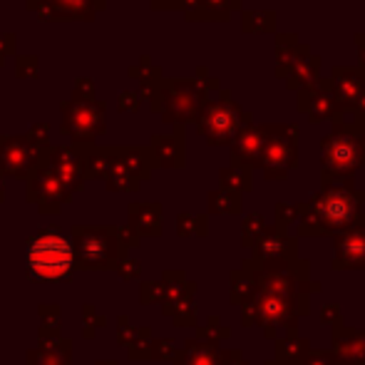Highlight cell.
I'll return each instance as SVG.
<instances>
[{"instance_id": "cell-1", "label": "cell", "mask_w": 365, "mask_h": 365, "mask_svg": "<svg viewBox=\"0 0 365 365\" xmlns=\"http://www.w3.org/2000/svg\"><path fill=\"white\" fill-rule=\"evenodd\" d=\"M365 192L356 187H321L301 202L298 236H336L365 224Z\"/></svg>"}, {"instance_id": "cell-2", "label": "cell", "mask_w": 365, "mask_h": 365, "mask_svg": "<svg viewBox=\"0 0 365 365\" xmlns=\"http://www.w3.org/2000/svg\"><path fill=\"white\" fill-rule=\"evenodd\" d=\"M331 125V135L321 140V182L323 187H353L363 157L351 110H336Z\"/></svg>"}, {"instance_id": "cell-3", "label": "cell", "mask_w": 365, "mask_h": 365, "mask_svg": "<svg viewBox=\"0 0 365 365\" xmlns=\"http://www.w3.org/2000/svg\"><path fill=\"white\" fill-rule=\"evenodd\" d=\"M197 132L209 142L212 147L231 145L234 137L239 135L244 127L254 125V115L241 110L239 102L231 97V92L219 90L217 97H207L199 107L197 117Z\"/></svg>"}, {"instance_id": "cell-4", "label": "cell", "mask_w": 365, "mask_h": 365, "mask_svg": "<svg viewBox=\"0 0 365 365\" xmlns=\"http://www.w3.org/2000/svg\"><path fill=\"white\" fill-rule=\"evenodd\" d=\"M25 261L35 279H63L73 271V246L58 231H40L25 249Z\"/></svg>"}, {"instance_id": "cell-5", "label": "cell", "mask_w": 365, "mask_h": 365, "mask_svg": "<svg viewBox=\"0 0 365 365\" xmlns=\"http://www.w3.org/2000/svg\"><path fill=\"white\" fill-rule=\"evenodd\" d=\"M264 127V149L259 169L269 182H284L298 167V125H261Z\"/></svg>"}, {"instance_id": "cell-6", "label": "cell", "mask_w": 365, "mask_h": 365, "mask_svg": "<svg viewBox=\"0 0 365 365\" xmlns=\"http://www.w3.org/2000/svg\"><path fill=\"white\" fill-rule=\"evenodd\" d=\"M204 97L197 92L192 80H162L152 97V107L164 115V122L184 127L197 117Z\"/></svg>"}, {"instance_id": "cell-7", "label": "cell", "mask_w": 365, "mask_h": 365, "mask_svg": "<svg viewBox=\"0 0 365 365\" xmlns=\"http://www.w3.org/2000/svg\"><path fill=\"white\" fill-rule=\"evenodd\" d=\"M298 261V239L286 231L266 229L264 239L254 246V261H244V269L251 271H274V274H289V269Z\"/></svg>"}, {"instance_id": "cell-8", "label": "cell", "mask_w": 365, "mask_h": 365, "mask_svg": "<svg viewBox=\"0 0 365 365\" xmlns=\"http://www.w3.org/2000/svg\"><path fill=\"white\" fill-rule=\"evenodd\" d=\"M63 130L75 140H92L105 130V102L87 100L73 95V100L63 102Z\"/></svg>"}, {"instance_id": "cell-9", "label": "cell", "mask_w": 365, "mask_h": 365, "mask_svg": "<svg viewBox=\"0 0 365 365\" xmlns=\"http://www.w3.org/2000/svg\"><path fill=\"white\" fill-rule=\"evenodd\" d=\"M296 110L301 112V115H306L311 125H321V122L333 120L338 107H336V102H333L328 77H318L313 85L296 92Z\"/></svg>"}, {"instance_id": "cell-10", "label": "cell", "mask_w": 365, "mask_h": 365, "mask_svg": "<svg viewBox=\"0 0 365 365\" xmlns=\"http://www.w3.org/2000/svg\"><path fill=\"white\" fill-rule=\"evenodd\" d=\"M328 82L338 110H353V105L365 95V70L361 65H336Z\"/></svg>"}, {"instance_id": "cell-11", "label": "cell", "mask_w": 365, "mask_h": 365, "mask_svg": "<svg viewBox=\"0 0 365 365\" xmlns=\"http://www.w3.org/2000/svg\"><path fill=\"white\" fill-rule=\"evenodd\" d=\"M333 269L365 271V226L333 236Z\"/></svg>"}, {"instance_id": "cell-12", "label": "cell", "mask_w": 365, "mask_h": 365, "mask_svg": "<svg viewBox=\"0 0 365 365\" xmlns=\"http://www.w3.org/2000/svg\"><path fill=\"white\" fill-rule=\"evenodd\" d=\"M261 149H264V127L249 125L234 137L231 142V167H244V169H259L261 162Z\"/></svg>"}, {"instance_id": "cell-13", "label": "cell", "mask_w": 365, "mask_h": 365, "mask_svg": "<svg viewBox=\"0 0 365 365\" xmlns=\"http://www.w3.org/2000/svg\"><path fill=\"white\" fill-rule=\"evenodd\" d=\"M333 356L343 365H365V333L353 328L333 326Z\"/></svg>"}, {"instance_id": "cell-14", "label": "cell", "mask_w": 365, "mask_h": 365, "mask_svg": "<svg viewBox=\"0 0 365 365\" xmlns=\"http://www.w3.org/2000/svg\"><path fill=\"white\" fill-rule=\"evenodd\" d=\"M274 55H276L274 73L276 77L286 80V75H289V70L293 65L301 58H306V55H311V48H308L306 43H301L296 33H279L274 40Z\"/></svg>"}, {"instance_id": "cell-15", "label": "cell", "mask_w": 365, "mask_h": 365, "mask_svg": "<svg viewBox=\"0 0 365 365\" xmlns=\"http://www.w3.org/2000/svg\"><path fill=\"white\" fill-rule=\"evenodd\" d=\"M40 18H92L97 8L105 3L97 0H40Z\"/></svg>"}, {"instance_id": "cell-16", "label": "cell", "mask_w": 365, "mask_h": 365, "mask_svg": "<svg viewBox=\"0 0 365 365\" xmlns=\"http://www.w3.org/2000/svg\"><path fill=\"white\" fill-rule=\"evenodd\" d=\"M152 154L162 167H182L184 164V127H177L172 137H154Z\"/></svg>"}, {"instance_id": "cell-17", "label": "cell", "mask_w": 365, "mask_h": 365, "mask_svg": "<svg viewBox=\"0 0 365 365\" xmlns=\"http://www.w3.org/2000/svg\"><path fill=\"white\" fill-rule=\"evenodd\" d=\"M35 157V145L30 140H0V162L10 172L25 169Z\"/></svg>"}, {"instance_id": "cell-18", "label": "cell", "mask_w": 365, "mask_h": 365, "mask_svg": "<svg viewBox=\"0 0 365 365\" xmlns=\"http://www.w3.org/2000/svg\"><path fill=\"white\" fill-rule=\"evenodd\" d=\"M321 65H323V60L318 58V55H306V58L298 60L289 70V75H286V87H289V92H298V90H303V87L313 85V82L321 77Z\"/></svg>"}, {"instance_id": "cell-19", "label": "cell", "mask_w": 365, "mask_h": 365, "mask_svg": "<svg viewBox=\"0 0 365 365\" xmlns=\"http://www.w3.org/2000/svg\"><path fill=\"white\" fill-rule=\"evenodd\" d=\"M219 182H221V189L244 194L254 189V172L244 167H224L219 172Z\"/></svg>"}, {"instance_id": "cell-20", "label": "cell", "mask_w": 365, "mask_h": 365, "mask_svg": "<svg viewBox=\"0 0 365 365\" xmlns=\"http://www.w3.org/2000/svg\"><path fill=\"white\" fill-rule=\"evenodd\" d=\"M241 30L244 33H276L274 10H241Z\"/></svg>"}, {"instance_id": "cell-21", "label": "cell", "mask_w": 365, "mask_h": 365, "mask_svg": "<svg viewBox=\"0 0 365 365\" xmlns=\"http://www.w3.org/2000/svg\"><path fill=\"white\" fill-rule=\"evenodd\" d=\"M308 351H311V346H308L303 338H298V336L296 338H279V341H276V358L274 361L301 363Z\"/></svg>"}, {"instance_id": "cell-22", "label": "cell", "mask_w": 365, "mask_h": 365, "mask_svg": "<svg viewBox=\"0 0 365 365\" xmlns=\"http://www.w3.org/2000/svg\"><path fill=\"white\" fill-rule=\"evenodd\" d=\"M231 13H241V0H202L197 20H229Z\"/></svg>"}, {"instance_id": "cell-23", "label": "cell", "mask_w": 365, "mask_h": 365, "mask_svg": "<svg viewBox=\"0 0 365 365\" xmlns=\"http://www.w3.org/2000/svg\"><path fill=\"white\" fill-rule=\"evenodd\" d=\"M254 293H256V271L241 269L231 276V301L246 303L249 298H254Z\"/></svg>"}, {"instance_id": "cell-24", "label": "cell", "mask_w": 365, "mask_h": 365, "mask_svg": "<svg viewBox=\"0 0 365 365\" xmlns=\"http://www.w3.org/2000/svg\"><path fill=\"white\" fill-rule=\"evenodd\" d=\"M209 209H212L214 214H239L241 194L229 192V189H219V192L209 194Z\"/></svg>"}, {"instance_id": "cell-25", "label": "cell", "mask_w": 365, "mask_h": 365, "mask_svg": "<svg viewBox=\"0 0 365 365\" xmlns=\"http://www.w3.org/2000/svg\"><path fill=\"white\" fill-rule=\"evenodd\" d=\"M266 229H269V224H266L264 214H251V217L244 219V246H251L254 249L256 244H259L261 239H264Z\"/></svg>"}, {"instance_id": "cell-26", "label": "cell", "mask_w": 365, "mask_h": 365, "mask_svg": "<svg viewBox=\"0 0 365 365\" xmlns=\"http://www.w3.org/2000/svg\"><path fill=\"white\" fill-rule=\"evenodd\" d=\"M298 217H301V204H286V202H279L274 209V219H276V229L286 231L291 224H296Z\"/></svg>"}, {"instance_id": "cell-27", "label": "cell", "mask_w": 365, "mask_h": 365, "mask_svg": "<svg viewBox=\"0 0 365 365\" xmlns=\"http://www.w3.org/2000/svg\"><path fill=\"white\" fill-rule=\"evenodd\" d=\"M333 363H336V356L331 351H313V348L301 361V365H333Z\"/></svg>"}, {"instance_id": "cell-28", "label": "cell", "mask_w": 365, "mask_h": 365, "mask_svg": "<svg viewBox=\"0 0 365 365\" xmlns=\"http://www.w3.org/2000/svg\"><path fill=\"white\" fill-rule=\"evenodd\" d=\"M321 323H323V326H338V323H343L341 308H338L336 303H331V306H323L321 308Z\"/></svg>"}, {"instance_id": "cell-29", "label": "cell", "mask_w": 365, "mask_h": 365, "mask_svg": "<svg viewBox=\"0 0 365 365\" xmlns=\"http://www.w3.org/2000/svg\"><path fill=\"white\" fill-rule=\"evenodd\" d=\"M38 70V60L35 58H20L18 60V75L20 77H33Z\"/></svg>"}, {"instance_id": "cell-30", "label": "cell", "mask_w": 365, "mask_h": 365, "mask_svg": "<svg viewBox=\"0 0 365 365\" xmlns=\"http://www.w3.org/2000/svg\"><path fill=\"white\" fill-rule=\"evenodd\" d=\"M137 107H140V95H135V92H122L120 110H137Z\"/></svg>"}, {"instance_id": "cell-31", "label": "cell", "mask_w": 365, "mask_h": 365, "mask_svg": "<svg viewBox=\"0 0 365 365\" xmlns=\"http://www.w3.org/2000/svg\"><path fill=\"white\" fill-rule=\"evenodd\" d=\"M219 365H249L244 361V356H241V351H231V353H224V356L219 358Z\"/></svg>"}, {"instance_id": "cell-32", "label": "cell", "mask_w": 365, "mask_h": 365, "mask_svg": "<svg viewBox=\"0 0 365 365\" xmlns=\"http://www.w3.org/2000/svg\"><path fill=\"white\" fill-rule=\"evenodd\" d=\"M356 50H358V65L365 70V33H356Z\"/></svg>"}, {"instance_id": "cell-33", "label": "cell", "mask_w": 365, "mask_h": 365, "mask_svg": "<svg viewBox=\"0 0 365 365\" xmlns=\"http://www.w3.org/2000/svg\"><path fill=\"white\" fill-rule=\"evenodd\" d=\"M152 5L157 10H179L182 0H152Z\"/></svg>"}, {"instance_id": "cell-34", "label": "cell", "mask_w": 365, "mask_h": 365, "mask_svg": "<svg viewBox=\"0 0 365 365\" xmlns=\"http://www.w3.org/2000/svg\"><path fill=\"white\" fill-rule=\"evenodd\" d=\"M356 127H358V145H361V157L365 167V125H356Z\"/></svg>"}, {"instance_id": "cell-35", "label": "cell", "mask_w": 365, "mask_h": 365, "mask_svg": "<svg viewBox=\"0 0 365 365\" xmlns=\"http://www.w3.org/2000/svg\"><path fill=\"white\" fill-rule=\"evenodd\" d=\"M266 365H301V363H279V361H269Z\"/></svg>"}, {"instance_id": "cell-36", "label": "cell", "mask_w": 365, "mask_h": 365, "mask_svg": "<svg viewBox=\"0 0 365 365\" xmlns=\"http://www.w3.org/2000/svg\"><path fill=\"white\" fill-rule=\"evenodd\" d=\"M333 365H343V363H338V361H336V363H333Z\"/></svg>"}]
</instances>
